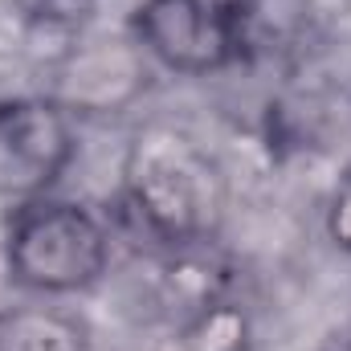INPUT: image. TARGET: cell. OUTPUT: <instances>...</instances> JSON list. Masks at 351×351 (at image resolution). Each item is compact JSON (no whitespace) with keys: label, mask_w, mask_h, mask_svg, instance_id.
Masks as SVG:
<instances>
[{"label":"cell","mask_w":351,"mask_h":351,"mask_svg":"<svg viewBox=\"0 0 351 351\" xmlns=\"http://www.w3.org/2000/svg\"><path fill=\"white\" fill-rule=\"evenodd\" d=\"M327 237L351 254V176L335 188V196H331V204H327Z\"/></svg>","instance_id":"ba28073f"},{"label":"cell","mask_w":351,"mask_h":351,"mask_svg":"<svg viewBox=\"0 0 351 351\" xmlns=\"http://www.w3.org/2000/svg\"><path fill=\"white\" fill-rule=\"evenodd\" d=\"M343 351H351V339H348V348H343Z\"/></svg>","instance_id":"30bf717a"},{"label":"cell","mask_w":351,"mask_h":351,"mask_svg":"<svg viewBox=\"0 0 351 351\" xmlns=\"http://www.w3.org/2000/svg\"><path fill=\"white\" fill-rule=\"evenodd\" d=\"M147 82L143 70V49L131 45H94L86 53H74L70 66L62 70L58 102L78 114V110H114L131 102Z\"/></svg>","instance_id":"5b68a950"},{"label":"cell","mask_w":351,"mask_h":351,"mask_svg":"<svg viewBox=\"0 0 351 351\" xmlns=\"http://www.w3.org/2000/svg\"><path fill=\"white\" fill-rule=\"evenodd\" d=\"M110 269L102 217L66 196H37L12 208L4 229V274L12 286L45 298L86 294Z\"/></svg>","instance_id":"7a4b0ae2"},{"label":"cell","mask_w":351,"mask_h":351,"mask_svg":"<svg viewBox=\"0 0 351 351\" xmlns=\"http://www.w3.org/2000/svg\"><path fill=\"white\" fill-rule=\"evenodd\" d=\"M245 343H250L245 311L233 302H213L176 335L172 351H245Z\"/></svg>","instance_id":"52a82bcc"},{"label":"cell","mask_w":351,"mask_h":351,"mask_svg":"<svg viewBox=\"0 0 351 351\" xmlns=\"http://www.w3.org/2000/svg\"><path fill=\"white\" fill-rule=\"evenodd\" d=\"M131 41L156 66L204 78L241 58V16L213 0H139L131 12Z\"/></svg>","instance_id":"3957f363"},{"label":"cell","mask_w":351,"mask_h":351,"mask_svg":"<svg viewBox=\"0 0 351 351\" xmlns=\"http://www.w3.org/2000/svg\"><path fill=\"white\" fill-rule=\"evenodd\" d=\"M123 192L168 245L204 241L225 217L221 168L172 127H143L123 156Z\"/></svg>","instance_id":"6da1fadb"},{"label":"cell","mask_w":351,"mask_h":351,"mask_svg":"<svg viewBox=\"0 0 351 351\" xmlns=\"http://www.w3.org/2000/svg\"><path fill=\"white\" fill-rule=\"evenodd\" d=\"M213 4L229 8V12H233V16H241V21H245V16H250V8H254V0H213Z\"/></svg>","instance_id":"9c48e42d"},{"label":"cell","mask_w":351,"mask_h":351,"mask_svg":"<svg viewBox=\"0 0 351 351\" xmlns=\"http://www.w3.org/2000/svg\"><path fill=\"white\" fill-rule=\"evenodd\" d=\"M0 351H86V335L58 311L25 306L0 315Z\"/></svg>","instance_id":"8992f818"},{"label":"cell","mask_w":351,"mask_h":351,"mask_svg":"<svg viewBox=\"0 0 351 351\" xmlns=\"http://www.w3.org/2000/svg\"><path fill=\"white\" fill-rule=\"evenodd\" d=\"M74 114L58 98L25 94L0 102V200L12 208L49 188L74 164Z\"/></svg>","instance_id":"277c9868"}]
</instances>
